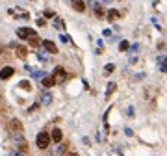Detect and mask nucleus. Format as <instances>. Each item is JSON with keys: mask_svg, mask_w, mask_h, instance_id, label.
<instances>
[{"mask_svg": "<svg viewBox=\"0 0 167 156\" xmlns=\"http://www.w3.org/2000/svg\"><path fill=\"white\" fill-rule=\"evenodd\" d=\"M67 156H78L76 152H69V154H67Z\"/></svg>", "mask_w": 167, "mask_h": 156, "instance_id": "a878e982", "label": "nucleus"}, {"mask_svg": "<svg viewBox=\"0 0 167 156\" xmlns=\"http://www.w3.org/2000/svg\"><path fill=\"white\" fill-rule=\"evenodd\" d=\"M37 108H39V104H33V106H32V108H30V110H28V111H30V114H32V111H36V110H37Z\"/></svg>", "mask_w": 167, "mask_h": 156, "instance_id": "b1692460", "label": "nucleus"}, {"mask_svg": "<svg viewBox=\"0 0 167 156\" xmlns=\"http://www.w3.org/2000/svg\"><path fill=\"white\" fill-rule=\"evenodd\" d=\"M19 86H20L22 89H26V91H30V89H32V86H30V82H28V80H22Z\"/></svg>", "mask_w": 167, "mask_h": 156, "instance_id": "f3484780", "label": "nucleus"}, {"mask_svg": "<svg viewBox=\"0 0 167 156\" xmlns=\"http://www.w3.org/2000/svg\"><path fill=\"white\" fill-rule=\"evenodd\" d=\"M63 152H65V145H60V147L56 149V156H61Z\"/></svg>", "mask_w": 167, "mask_h": 156, "instance_id": "aec40b11", "label": "nucleus"}, {"mask_svg": "<svg viewBox=\"0 0 167 156\" xmlns=\"http://www.w3.org/2000/svg\"><path fill=\"white\" fill-rule=\"evenodd\" d=\"M41 45L45 47V50H47V52H50V54H58V47H56L52 41H48V39H47V41H43Z\"/></svg>", "mask_w": 167, "mask_h": 156, "instance_id": "20e7f679", "label": "nucleus"}, {"mask_svg": "<svg viewBox=\"0 0 167 156\" xmlns=\"http://www.w3.org/2000/svg\"><path fill=\"white\" fill-rule=\"evenodd\" d=\"M17 145H19V149H20L22 152H26L28 145H26V139H24V138H19V139H17Z\"/></svg>", "mask_w": 167, "mask_h": 156, "instance_id": "9b49d317", "label": "nucleus"}, {"mask_svg": "<svg viewBox=\"0 0 167 156\" xmlns=\"http://www.w3.org/2000/svg\"><path fill=\"white\" fill-rule=\"evenodd\" d=\"M13 67H4L2 71H0V78H2V80H8V78H11L13 76Z\"/></svg>", "mask_w": 167, "mask_h": 156, "instance_id": "39448f33", "label": "nucleus"}, {"mask_svg": "<svg viewBox=\"0 0 167 156\" xmlns=\"http://www.w3.org/2000/svg\"><path fill=\"white\" fill-rule=\"evenodd\" d=\"M95 13H97V17H104V9L100 4H95Z\"/></svg>", "mask_w": 167, "mask_h": 156, "instance_id": "4468645a", "label": "nucleus"}, {"mask_svg": "<svg viewBox=\"0 0 167 156\" xmlns=\"http://www.w3.org/2000/svg\"><path fill=\"white\" fill-rule=\"evenodd\" d=\"M28 41H30L32 47H39V45H41V39L37 37V33H36V36H32V37H28Z\"/></svg>", "mask_w": 167, "mask_h": 156, "instance_id": "f8f14e48", "label": "nucleus"}, {"mask_svg": "<svg viewBox=\"0 0 167 156\" xmlns=\"http://www.w3.org/2000/svg\"><path fill=\"white\" fill-rule=\"evenodd\" d=\"M115 87H117V84L115 82H110V86H108V89H106V97H110L111 93L115 91Z\"/></svg>", "mask_w": 167, "mask_h": 156, "instance_id": "ddd939ff", "label": "nucleus"}, {"mask_svg": "<svg viewBox=\"0 0 167 156\" xmlns=\"http://www.w3.org/2000/svg\"><path fill=\"white\" fill-rule=\"evenodd\" d=\"M11 156H20V152H13V154H11Z\"/></svg>", "mask_w": 167, "mask_h": 156, "instance_id": "bb28decb", "label": "nucleus"}, {"mask_svg": "<svg viewBox=\"0 0 167 156\" xmlns=\"http://www.w3.org/2000/svg\"><path fill=\"white\" fill-rule=\"evenodd\" d=\"M50 100H52V95L45 93V95H43V98H41V102H43V104H50Z\"/></svg>", "mask_w": 167, "mask_h": 156, "instance_id": "dca6fc26", "label": "nucleus"}, {"mask_svg": "<svg viewBox=\"0 0 167 156\" xmlns=\"http://www.w3.org/2000/svg\"><path fill=\"white\" fill-rule=\"evenodd\" d=\"M50 134L48 132H39L37 134V138H36V143H37V147L39 149H47L48 145H50Z\"/></svg>", "mask_w": 167, "mask_h": 156, "instance_id": "f257e3e1", "label": "nucleus"}, {"mask_svg": "<svg viewBox=\"0 0 167 156\" xmlns=\"http://www.w3.org/2000/svg\"><path fill=\"white\" fill-rule=\"evenodd\" d=\"M9 126H11V130H17V132H20V130H22V123H20L19 119H11Z\"/></svg>", "mask_w": 167, "mask_h": 156, "instance_id": "6e6552de", "label": "nucleus"}, {"mask_svg": "<svg viewBox=\"0 0 167 156\" xmlns=\"http://www.w3.org/2000/svg\"><path fill=\"white\" fill-rule=\"evenodd\" d=\"M41 84H43L45 87H52V86L56 84V80H54V76H47V74H45V76L41 78Z\"/></svg>", "mask_w": 167, "mask_h": 156, "instance_id": "0eeeda50", "label": "nucleus"}, {"mask_svg": "<svg viewBox=\"0 0 167 156\" xmlns=\"http://www.w3.org/2000/svg\"><path fill=\"white\" fill-rule=\"evenodd\" d=\"M119 17H121V13H119L117 9H110V11H108V20L113 22V20H117Z\"/></svg>", "mask_w": 167, "mask_h": 156, "instance_id": "9d476101", "label": "nucleus"}, {"mask_svg": "<svg viewBox=\"0 0 167 156\" xmlns=\"http://www.w3.org/2000/svg\"><path fill=\"white\" fill-rule=\"evenodd\" d=\"M113 71H115V65H113V63H108V65H106V74L113 73Z\"/></svg>", "mask_w": 167, "mask_h": 156, "instance_id": "6ab92c4d", "label": "nucleus"}, {"mask_svg": "<svg viewBox=\"0 0 167 156\" xmlns=\"http://www.w3.org/2000/svg\"><path fill=\"white\" fill-rule=\"evenodd\" d=\"M32 36H36V32H33L32 28H19L17 30V37H20V39H28Z\"/></svg>", "mask_w": 167, "mask_h": 156, "instance_id": "f03ea898", "label": "nucleus"}, {"mask_svg": "<svg viewBox=\"0 0 167 156\" xmlns=\"http://www.w3.org/2000/svg\"><path fill=\"white\" fill-rule=\"evenodd\" d=\"M50 139H52V141H56V143H61V139H63L61 130H60V128H54V130H52V134H50Z\"/></svg>", "mask_w": 167, "mask_h": 156, "instance_id": "423d86ee", "label": "nucleus"}, {"mask_svg": "<svg viewBox=\"0 0 167 156\" xmlns=\"http://www.w3.org/2000/svg\"><path fill=\"white\" fill-rule=\"evenodd\" d=\"M73 8H74L76 11H80V13H82V11L85 9V4H84V0H73Z\"/></svg>", "mask_w": 167, "mask_h": 156, "instance_id": "1a4fd4ad", "label": "nucleus"}, {"mask_svg": "<svg viewBox=\"0 0 167 156\" xmlns=\"http://www.w3.org/2000/svg\"><path fill=\"white\" fill-rule=\"evenodd\" d=\"M160 63H162V67H160V69H162L163 73H167V60H160Z\"/></svg>", "mask_w": 167, "mask_h": 156, "instance_id": "412c9836", "label": "nucleus"}, {"mask_svg": "<svg viewBox=\"0 0 167 156\" xmlns=\"http://www.w3.org/2000/svg\"><path fill=\"white\" fill-rule=\"evenodd\" d=\"M26 54H28V50L24 47H19L17 48V56H19V58H26Z\"/></svg>", "mask_w": 167, "mask_h": 156, "instance_id": "2eb2a0df", "label": "nucleus"}, {"mask_svg": "<svg viewBox=\"0 0 167 156\" xmlns=\"http://www.w3.org/2000/svg\"><path fill=\"white\" fill-rule=\"evenodd\" d=\"M45 76V73H41V71H37V73H33V78H43Z\"/></svg>", "mask_w": 167, "mask_h": 156, "instance_id": "4be33fe9", "label": "nucleus"}, {"mask_svg": "<svg viewBox=\"0 0 167 156\" xmlns=\"http://www.w3.org/2000/svg\"><path fill=\"white\" fill-rule=\"evenodd\" d=\"M37 24H39V26H45L47 22H45V19H39V20H37Z\"/></svg>", "mask_w": 167, "mask_h": 156, "instance_id": "393cba45", "label": "nucleus"}, {"mask_svg": "<svg viewBox=\"0 0 167 156\" xmlns=\"http://www.w3.org/2000/svg\"><path fill=\"white\" fill-rule=\"evenodd\" d=\"M52 76H54V80H56V82H63L67 74H65V69H63V67H56V71H54V74H52Z\"/></svg>", "mask_w": 167, "mask_h": 156, "instance_id": "7ed1b4c3", "label": "nucleus"}, {"mask_svg": "<svg viewBox=\"0 0 167 156\" xmlns=\"http://www.w3.org/2000/svg\"><path fill=\"white\" fill-rule=\"evenodd\" d=\"M119 48H121V50H128V48H130V45H128V41H121V45H119Z\"/></svg>", "mask_w": 167, "mask_h": 156, "instance_id": "a211bd4d", "label": "nucleus"}, {"mask_svg": "<svg viewBox=\"0 0 167 156\" xmlns=\"http://www.w3.org/2000/svg\"><path fill=\"white\" fill-rule=\"evenodd\" d=\"M45 17H48V19L54 17V11H45Z\"/></svg>", "mask_w": 167, "mask_h": 156, "instance_id": "5701e85b", "label": "nucleus"}]
</instances>
